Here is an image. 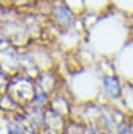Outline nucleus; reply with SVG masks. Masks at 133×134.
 Instances as JSON below:
<instances>
[{
	"mask_svg": "<svg viewBox=\"0 0 133 134\" xmlns=\"http://www.w3.org/2000/svg\"><path fill=\"white\" fill-rule=\"evenodd\" d=\"M111 3H113V7H116L118 10L128 14V15L133 14V0H111Z\"/></svg>",
	"mask_w": 133,
	"mask_h": 134,
	"instance_id": "obj_11",
	"label": "nucleus"
},
{
	"mask_svg": "<svg viewBox=\"0 0 133 134\" xmlns=\"http://www.w3.org/2000/svg\"><path fill=\"white\" fill-rule=\"evenodd\" d=\"M9 80H10V75H9L7 71H3L2 68H0V93H5V92H7Z\"/></svg>",
	"mask_w": 133,
	"mask_h": 134,
	"instance_id": "obj_13",
	"label": "nucleus"
},
{
	"mask_svg": "<svg viewBox=\"0 0 133 134\" xmlns=\"http://www.w3.org/2000/svg\"><path fill=\"white\" fill-rule=\"evenodd\" d=\"M21 61L22 54L14 48L10 41L3 39V44H0V68L9 75H14L21 71Z\"/></svg>",
	"mask_w": 133,
	"mask_h": 134,
	"instance_id": "obj_7",
	"label": "nucleus"
},
{
	"mask_svg": "<svg viewBox=\"0 0 133 134\" xmlns=\"http://www.w3.org/2000/svg\"><path fill=\"white\" fill-rule=\"evenodd\" d=\"M63 2H65L75 14H79V15H82V14L85 12V3H84V0H63Z\"/></svg>",
	"mask_w": 133,
	"mask_h": 134,
	"instance_id": "obj_12",
	"label": "nucleus"
},
{
	"mask_svg": "<svg viewBox=\"0 0 133 134\" xmlns=\"http://www.w3.org/2000/svg\"><path fill=\"white\" fill-rule=\"evenodd\" d=\"M85 134H114V132H109V131H106V129L99 127V126H96V124H87L85 126Z\"/></svg>",
	"mask_w": 133,
	"mask_h": 134,
	"instance_id": "obj_14",
	"label": "nucleus"
},
{
	"mask_svg": "<svg viewBox=\"0 0 133 134\" xmlns=\"http://www.w3.org/2000/svg\"><path fill=\"white\" fill-rule=\"evenodd\" d=\"M9 9H10L9 5H5V3L0 2V24L7 20V14H9Z\"/></svg>",
	"mask_w": 133,
	"mask_h": 134,
	"instance_id": "obj_15",
	"label": "nucleus"
},
{
	"mask_svg": "<svg viewBox=\"0 0 133 134\" xmlns=\"http://www.w3.org/2000/svg\"><path fill=\"white\" fill-rule=\"evenodd\" d=\"M68 88L70 97H73L77 104L97 102L101 98V71L92 68L79 70L72 75Z\"/></svg>",
	"mask_w": 133,
	"mask_h": 134,
	"instance_id": "obj_2",
	"label": "nucleus"
},
{
	"mask_svg": "<svg viewBox=\"0 0 133 134\" xmlns=\"http://www.w3.org/2000/svg\"><path fill=\"white\" fill-rule=\"evenodd\" d=\"M133 37L130 15L116 7L99 14L96 22L87 29V44L103 58L111 59Z\"/></svg>",
	"mask_w": 133,
	"mask_h": 134,
	"instance_id": "obj_1",
	"label": "nucleus"
},
{
	"mask_svg": "<svg viewBox=\"0 0 133 134\" xmlns=\"http://www.w3.org/2000/svg\"><path fill=\"white\" fill-rule=\"evenodd\" d=\"M111 63L125 82H133V37L111 58Z\"/></svg>",
	"mask_w": 133,
	"mask_h": 134,
	"instance_id": "obj_6",
	"label": "nucleus"
},
{
	"mask_svg": "<svg viewBox=\"0 0 133 134\" xmlns=\"http://www.w3.org/2000/svg\"><path fill=\"white\" fill-rule=\"evenodd\" d=\"M125 83L126 82L114 71L113 63H111L109 70H101V98L106 104L121 105Z\"/></svg>",
	"mask_w": 133,
	"mask_h": 134,
	"instance_id": "obj_4",
	"label": "nucleus"
},
{
	"mask_svg": "<svg viewBox=\"0 0 133 134\" xmlns=\"http://www.w3.org/2000/svg\"><path fill=\"white\" fill-rule=\"evenodd\" d=\"M7 121H9V124H7V134H27L24 131V127L19 124V121H16V119H12L10 115H7Z\"/></svg>",
	"mask_w": 133,
	"mask_h": 134,
	"instance_id": "obj_10",
	"label": "nucleus"
},
{
	"mask_svg": "<svg viewBox=\"0 0 133 134\" xmlns=\"http://www.w3.org/2000/svg\"><path fill=\"white\" fill-rule=\"evenodd\" d=\"M50 17L62 31H73L80 22V15L75 14L63 0H53L50 7Z\"/></svg>",
	"mask_w": 133,
	"mask_h": 134,
	"instance_id": "obj_5",
	"label": "nucleus"
},
{
	"mask_svg": "<svg viewBox=\"0 0 133 134\" xmlns=\"http://www.w3.org/2000/svg\"><path fill=\"white\" fill-rule=\"evenodd\" d=\"M123 110L128 114V117H133V82L125 83V90H123V98H121V105Z\"/></svg>",
	"mask_w": 133,
	"mask_h": 134,
	"instance_id": "obj_8",
	"label": "nucleus"
},
{
	"mask_svg": "<svg viewBox=\"0 0 133 134\" xmlns=\"http://www.w3.org/2000/svg\"><path fill=\"white\" fill-rule=\"evenodd\" d=\"M84 3H85V12H96V14H103L104 10L113 7L111 0H84Z\"/></svg>",
	"mask_w": 133,
	"mask_h": 134,
	"instance_id": "obj_9",
	"label": "nucleus"
},
{
	"mask_svg": "<svg viewBox=\"0 0 133 134\" xmlns=\"http://www.w3.org/2000/svg\"><path fill=\"white\" fill-rule=\"evenodd\" d=\"M2 3H5V5H9V7H12V0H0Z\"/></svg>",
	"mask_w": 133,
	"mask_h": 134,
	"instance_id": "obj_16",
	"label": "nucleus"
},
{
	"mask_svg": "<svg viewBox=\"0 0 133 134\" xmlns=\"http://www.w3.org/2000/svg\"><path fill=\"white\" fill-rule=\"evenodd\" d=\"M34 92H36V82H34V76L26 75V73L19 71L10 75L9 85H7V93L17 102L22 107L29 105V102L33 100Z\"/></svg>",
	"mask_w": 133,
	"mask_h": 134,
	"instance_id": "obj_3",
	"label": "nucleus"
},
{
	"mask_svg": "<svg viewBox=\"0 0 133 134\" xmlns=\"http://www.w3.org/2000/svg\"><path fill=\"white\" fill-rule=\"evenodd\" d=\"M34 134H39V132H34Z\"/></svg>",
	"mask_w": 133,
	"mask_h": 134,
	"instance_id": "obj_18",
	"label": "nucleus"
},
{
	"mask_svg": "<svg viewBox=\"0 0 133 134\" xmlns=\"http://www.w3.org/2000/svg\"><path fill=\"white\" fill-rule=\"evenodd\" d=\"M130 24H131V32H133V14H130Z\"/></svg>",
	"mask_w": 133,
	"mask_h": 134,
	"instance_id": "obj_17",
	"label": "nucleus"
}]
</instances>
